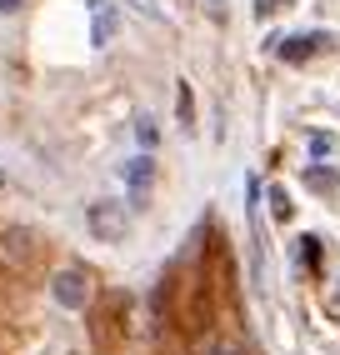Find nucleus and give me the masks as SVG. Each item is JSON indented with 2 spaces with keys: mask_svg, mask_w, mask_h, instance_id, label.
I'll return each instance as SVG.
<instances>
[{
  "mask_svg": "<svg viewBox=\"0 0 340 355\" xmlns=\"http://www.w3.org/2000/svg\"><path fill=\"white\" fill-rule=\"evenodd\" d=\"M90 235H95V241H126V225H130V216H126V205H120V200H95L90 205Z\"/></svg>",
  "mask_w": 340,
  "mask_h": 355,
  "instance_id": "obj_1",
  "label": "nucleus"
},
{
  "mask_svg": "<svg viewBox=\"0 0 340 355\" xmlns=\"http://www.w3.org/2000/svg\"><path fill=\"white\" fill-rule=\"evenodd\" d=\"M51 295L65 305V311H85V300H90V275H85V270H76V266L56 270V280H51Z\"/></svg>",
  "mask_w": 340,
  "mask_h": 355,
  "instance_id": "obj_2",
  "label": "nucleus"
},
{
  "mask_svg": "<svg viewBox=\"0 0 340 355\" xmlns=\"http://www.w3.org/2000/svg\"><path fill=\"white\" fill-rule=\"evenodd\" d=\"M90 45H95V51H105V45L115 40V31H120V15H115V6H110V0H90Z\"/></svg>",
  "mask_w": 340,
  "mask_h": 355,
  "instance_id": "obj_3",
  "label": "nucleus"
},
{
  "mask_svg": "<svg viewBox=\"0 0 340 355\" xmlns=\"http://www.w3.org/2000/svg\"><path fill=\"white\" fill-rule=\"evenodd\" d=\"M321 45H330V35H321V31H310V35H285V40H275V51H280V60H290V65H300V60H310Z\"/></svg>",
  "mask_w": 340,
  "mask_h": 355,
  "instance_id": "obj_4",
  "label": "nucleus"
},
{
  "mask_svg": "<svg viewBox=\"0 0 340 355\" xmlns=\"http://www.w3.org/2000/svg\"><path fill=\"white\" fill-rule=\"evenodd\" d=\"M151 180H155V160H151V155H135V160L126 165V185H130V196L140 200L145 191H151Z\"/></svg>",
  "mask_w": 340,
  "mask_h": 355,
  "instance_id": "obj_5",
  "label": "nucleus"
},
{
  "mask_svg": "<svg viewBox=\"0 0 340 355\" xmlns=\"http://www.w3.org/2000/svg\"><path fill=\"white\" fill-rule=\"evenodd\" d=\"M205 355H250V350H246V340H240L235 330H221V336H210Z\"/></svg>",
  "mask_w": 340,
  "mask_h": 355,
  "instance_id": "obj_6",
  "label": "nucleus"
},
{
  "mask_svg": "<svg viewBox=\"0 0 340 355\" xmlns=\"http://www.w3.org/2000/svg\"><path fill=\"white\" fill-rule=\"evenodd\" d=\"M176 115H180V125H185V130H196V101H190V85L176 90Z\"/></svg>",
  "mask_w": 340,
  "mask_h": 355,
  "instance_id": "obj_7",
  "label": "nucleus"
},
{
  "mask_svg": "<svg viewBox=\"0 0 340 355\" xmlns=\"http://www.w3.org/2000/svg\"><path fill=\"white\" fill-rule=\"evenodd\" d=\"M305 185H310V191H340V180L330 171H321V165H310V171H305Z\"/></svg>",
  "mask_w": 340,
  "mask_h": 355,
  "instance_id": "obj_8",
  "label": "nucleus"
},
{
  "mask_svg": "<svg viewBox=\"0 0 340 355\" xmlns=\"http://www.w3.org/2000/svg\"><path fill=\"white\" fill-rule=\"evenodd\" d=\"M290 210H296V205H290V196L280 191V185H271V216H275V220H290Z\"/></svg>",
  "mask_w": 340,
  "mask_h": 355,
  "instance_id": "obj_9",
  "label": "nucleus"
},
{
  "mask_svg": "<svg viewBox=\"0 0 340 355\" xmlns=\"http://www.w3.org/2000/svg\"><path fill=\"white\" fill-rule=\"evenodd\" d=\"M300 260L315 270V260H321V241H315V235H305V241H300Z\"/></svg>",
  "mask_w": 340,
  "mask_h": 355,
  "instance_id": "obj_10",
  "label": "nucleus"
},
{
  "mask_svg": "<svg viewBox=\"0 0 340 355\" xmlns=\"http://www.w3.org/2000/svg\"><path fill=\"white\" fill-rule=\"evenodd\" d=\"M135 135H140V146H145V150H151V146H155V140H160V130H155V121H140V125H135Z\"/></svg>",
  "mask_w": 340,
  "mask_h": 355,
  "instance_id": "obj_11",
  "label": "nucleus"
},
{
  "mask_svg": "<svg viewBox=\"0 0 340 355\" xmlns=\"http://www.w3.org/2000/svg\"><path fill=\"white\" fill-rule=\"evenodd\" d=\"M330 146H335L330 135H310V155H330Z\"/></svg>",
  "mask_w": 340,
  "mask_h": 355,
  "instance_id": "obj_12",
  "label": "nucleus"
},
{
  "mask_svg": "<svg viewBox=\"0 0 340 355\" xmlns=\"http://www.w3.org/2000/svg\"><path fill=\"white\" fill-rule=\"evenodd\" d=\"M280 6H285V0H255V15H260V20H265V15H275V10H280Z\"/></svg>",
  "mask_w": 340,
  "mask_h": 355,
  "instance_id": "obj_13",
  "label": "nucleus"
},
{
  "mask_svg": "<svg viewBox=\"0 0 340 355\" xmlns=\"http://www.w3.org/2000/svg\"><path fill=\"white\" fill-rule=\"evenodd\" d=\"M210 15H215V20H226V0H210Z\"/></svg>",
  "mask_w": 340,
  "mask_h": 355,
  "instance_id": "obj_14",
  "label": "nucleus"
},
{
  "mask_svg": "<svg viewBox=\"0 0 340 355\" xmlns=\"http://www.w3.org/2000/svg\"><path fill=\"white\" fill-rule=\"evenodd\" d=\"M0 185H6V175H0Z\"/></svg>",
  "mask_w": 340,
  "mask_h": 355,
  "instance_id": "obj_15",
  "label": "nucleus"
}]
</instances>
